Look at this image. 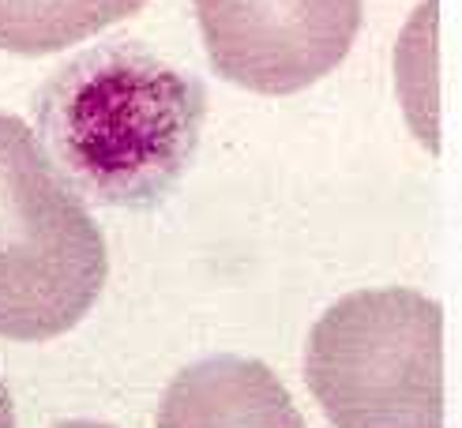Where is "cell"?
<instances>
[{"label": "cell", "mask_w": 462, "mask_h": 428, "mask_svg": "<svg viewBox=\"0 0 462 428\" xmlns=\"http://www.w3.org/2000/svg\"><path fill=\"white\" fill-rule=\"evenodd\" d=\"M147 0H0V50L42 57L135 15Z\"/></svg>", "instance_id": "8992f818"}, {"label": "cell", "mask_w": 462, "mask_h": 428, "mask_svg": "<svg viewBox=\"0 0 462 428\" xmlns=\"http://www.w3.org/2000/svg\"><path fill=\"white\" fill-rule=\"evenodd\" d=\"M57 428H113V424H98V421H64Z\"/></svg>", "instance_id": "ba28073f"}, {"label": "cell", "mask_w": 462, "mask_h": 428, "mask_svg": "<svg viewBox=\"0 0 462 428\" xmlns=\"http://www.w3.org/2000/svg\"><path fill=\"white\" fill-rule=\"evenodd\" d=\"M196 19L222 79L286 98L346 60L361 0H196Z\"/></svg>", "instance_id": "277c9868"}, {"label": "cell", "mask_w": 462, "mask_h": 428, "mask_svg": "<svg viewBox=\"0 0 462 428\" xmlns=\"http://www.w3.org/2000/svg\"><path fill=\"white\" fill-rule=\"evenodd\" d=\"M158 428H309L263 360L207 357L180 369L158 405Z\"/></svg>", "instance_id": "5b68a950"}, {"label": "cell", "mask_w": 462, "mask_h": 428, "mask_svg": "<svg viewBox=\"0 0 462 428\" xmlns=\"http://www.w3.org/2000/svg\"><path fill=\"white\" fill-rule=\"evenodd\" d=\"M106 241L34 132L0 113V338L72 331L106 286Z\"/></svg>", "instance_id": "7a4b0ae2"}, {"label": "cell", "mask_w": 462, "mask_h": 428, "mask_svg": "<svg viewBox=\"0 0 462 428\" xmlns=\"http://www.w3.org/2000/svg\"><path fill=\"white\" fill-rule=\"evenodd\" d=\"M305 379L335 428H444V308L418 289H357L319 315Z\"/></svg>", "instance_id": "3957f363"}, {"label": "cell", "mask_w": 462, "mask_h": 428, "mask_svg": "<svg viewBox=\"0 0 462 428\" xmlns=\"http://www.w3.org/2000/svg\"><path fill=\"white\" fill-rule=\"evenodd\" d=\"M0 428H15V405H12V391L5 379H0Z\"/></svg>", "instance_id": "52a82bcc"}, {"label": "cell", "mask_w": 462, "mask_h": 428, "mask_svg": "<svg viewBox=\"0 0 462 428\" xmlns=\"http://www.w3.org/2000/svg\"><path fill=\"white\" fill-rule=\"evenodd\" d=\"M207 113L196 76L143 45H98L45 83L38 132L64 185L106 207H154L189 169Z\"/></svg>", "instance_id": "6da1fadb"}]
</instances>
